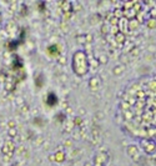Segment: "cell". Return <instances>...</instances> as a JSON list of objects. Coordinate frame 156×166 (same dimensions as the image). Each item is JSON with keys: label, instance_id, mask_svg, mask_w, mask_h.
<instances>
[{"label": "cell", "instance_id": "cell-1", "mask_svg": "<svg viewBox=\"0 0 156 166\" xmlns=\"http://www.w3.org/2000/svg\"><path fill=\"white\" fill-rule=\"evenodd\" d=\"M72 71L77 76H84L89 71V60L86 54L81 50H77L72 55Z\"/></svg>", "mask_w": 156, "mask_h": 166}, {"label": "cell", "instance_id": "cell-2", "mask_svg": "<svg viewBox=\"0 0 156 166\" xmlns=\"http://www.w3.org/2000/svg\"><path fill=\"white\" fill-rule=\"evenodd\" d=\"M144 152H146L147 155H154L156 152V142L154 140H149V139H144L140 141Z\"/></svg>", "mask_w": 156, "mask_h": 166}]
</instances>
